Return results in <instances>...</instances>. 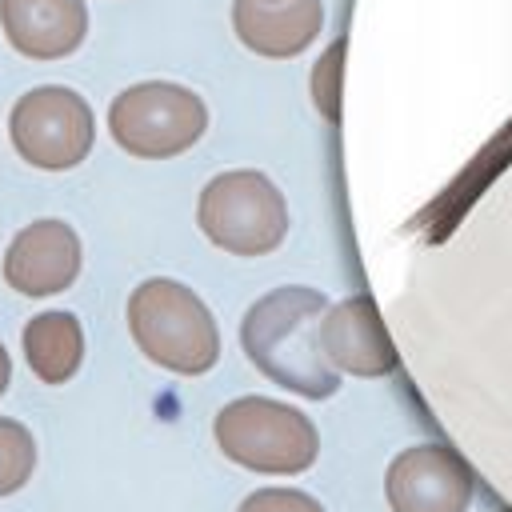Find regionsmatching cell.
Instances as JSON below:
<instances>
[{"label":"cell","instance_id":"cell-6","mask_svg":"<svg viewBox=\"0 0 512 512\" xmlns=\"http://www.w3.org/2000/svg\"><path fill=\"white\" fill-rule=\"evenodd\" d=\"M8 132H12L16 152L32 168L64 172V168H76L92 152L96 120L80 92L64 84H40L12 104Z\"/></svg>","mask_w":512,"mask_h":512},{"label":"cell","instance_id":"cell-16","mask_svg":"<svg viewBox=\"0 0 512 512\" xmlns=\"http://www.w3.org/2000/svg\"><path fill=\"white\" fill-rule=\"evenodd\" d=\"M504 512H512V508H504Z\"/></svg>","mask_w":512,"mask_h":512},{"label":"cell","instance_id":"cell-12","mask_svg":"<svg viewBox=\"0 0 512 512\" xmlns=\"http://www.w3.org/2000/svg\"><path fill=\"white\" fill-rule=\"evenodd\" d=\"M24 360L44 384H64L84 360V332L72 312H40L24 328Z\"/></svg>","mask_w":512,"mask_h":512},{"label":"cell","instance_id":"cell-3","mask_svg":"<svg viewBox=\"0 0 512 512\" xmlns=\"http://www.w3.org/2000/svg\"><path fill=\"white\" fill-rule=\"evenodd\" d=\"M212 436L232 464L260 476H300L320 452L316 424L300 408L268 396L228 400L212 420Z\"/></svg>","mask_w":512,"mask_h":512},{"label":"cell","instance_id":"cell-2","mask_svg":"<svg viewBox=\"0 0 512 512\" xmlns=\"http://www.w3.org/2000/svg\"><path fill=\"white\" fill-rule=\"evenodd\" d=\"M128 332L152 364L176 376H204L220 360V328L208 304L188 284L168 276H152L132 288Z\"/></svg>","mask_w":512,"mask_h":512},{"label":"cell","instance_id":"cell-13","mask_svg":"<svg viewBox=\"0 0 512 512\" xmlns=\"http://www.w3.org/2000/svg\"><path fill=\"white\" fill-rule=\"evenodd\" d=\"M36 468V440L20 420L0 416V496L20 492Z\"/></svg>","mask_w":512,"mask_h":512},{"label":"cell","instance_id":"cell-11","mask_svg":"<svg viewBox=\"0 0 512 512\" xmlns=\"http://www.w3.org/2000/svg\"><path fill=\"white\" fill-rule=\"evenodd\" d=\"M0 28L28 60H60L88 32L84 0H0Z\"/></svg>","mask_w":512,"mask_h":512},{"label":"cell","instance_id":"cell-5","mask_svg":"<svg viewBox=\"0 0 512 512\" xmlns=\"http://www.w3.org/2000/svg\"><path fill=\"white\" fill-rule=\"evenodd\" d=\"M208 128L204 100L172 80H140L108 104L112 140L140 160H168L188 152Z\"/></svg>","mask_w":512,"mask_h":512},{"label":"cell","instance_id":"cell-7","mask_svg":"<svg viewBox=\"0 0 512 512\" xmlns=\"http://www.w3.org/2000/svg\"><path fill=\"white\" fill-rule=\"evenodd\" d=\"M384 496L392 512H468L472 472L452 448L416 444L392 456Z\"/></svg>","mask_w":512,"mask_h":512},{"label":"cell","instance_id":"cell-4","mask_svg":"<svg viewBox=\"0 0 512 512\" xmlns=\"http://www.w3.org/2000/svg\"><path fill=\"white\" fill-rule=\"evenodd\" d=\"M200 232L232 256H268L288 236V204L256 168H232L204 184L196 200Z\"/></svg>","mask_w":512,"mask_h":512},{"label":"cell","instance_id":"cell-1","mask_svg":"<svg viewBox=\"0 0 512 512\" xmlns=\"http://www.w3.org/2000/svg\"><path fill=\"white\" fill-rule=\"evenodd\" d=\"M328 300L316 288L284 284L260 296L240 320V344L248 360L280 388L324 400L340 388V372L320 348V320Z\"/></svg>","mask_w":512,"mask_h":512},{"label":"cell","instance_id":"cell-10","mask_svg":"<svg viewBox=\"0 0 512 512\" xmlns=\"http://www.w3.org/2000/svg\"><path fill=\"white\" fill-rule=\"evenodd\" d=\"M324 28L320 0H232L236 40L268 60L300 56Z\"/></svg>","mask_w":512,"mask_h":512},{"label":"cell","instance_id":"cell-14","mask_svg":"<svg viewBox=\"0 0 512 512\" xmlns=\"http://www.w3.org/2000/svg\"><path fill=\"white\" fill-rule=\"evenodd\" d=\"M236 512H324V504L300 488H256Z\"/></svg>","mask_w":512,"mask_h":512},{"label":"cell","instance_id":"cell-8","mask_svg":"<svg viewBox=\"0 0 512 512\" xmlns=\"http://www.w3.org/2000/svg\"><path fill=\"white\" fill-rule=\"evenodd\" d=\"M80 272V236L64 220L24 224L4 252V280L20 296L64 292Z\"/></svg>","mask_w":512,"mask_h":512},{"label":"cell","instance_id":"cell-15","mask_svg":"<svg viewBox=\"0 0 512 512\" xmlns=\"http://www.w3.org/2000/svg\"><path fill=\"white\" fill-rule=\"evenodd\" d=\"M8 380H12V356H8V348L0 344V396L8 392Z\"/></svg>","mask_w":512,"mask_h":512},{"label":"cell","instance_id":"cell-9","mask_svg":"<svg viewBox=\"0 0 512 512\" xmlns=\"http://www.w3.org/2000/svg\"><path fill=\"white\" fill-rule=\"evenodd\" d=\"M320 348L336 372L388 376L396 368V348L384 332V320L372 296H348L328 304L320 320Z\"/></svg>","mask_w":512,"mask_h":512}]
</instances>
